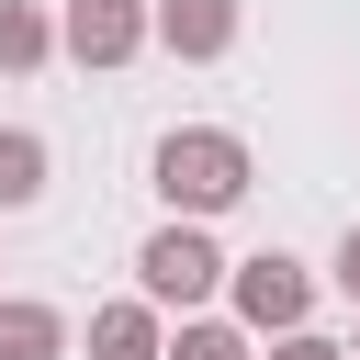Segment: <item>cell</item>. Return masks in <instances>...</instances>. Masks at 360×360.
Here are the masks:
<instances>
[{"instance_id":"3957f363","label":"cell","mask_w":360,"mask_h":360,"mask_svg":"<svg viewBox=\"0 0 360 360\" xmlns=\"http://www.w3.org/2000/svg\"><path fill=\"white\" fill-rule=\"evenodd\" d=\"M225 304H236V326H248V338H281V326H304V315H315V270H304V259H281V248L225 259Z\"/></svg>"},{"instance_id":"ba28073f","label":"cell","mask_w":360,"mask_h":360,"mask_svg":"<svg viewBox=\"0 0 360 360\" xmlns=\"http://www.w3.org/2000/svg\"><path fill=\"white\" fill-rule=\"evenodd\" d=\"M158 360H259V349H248V326H236V315H202V304H191V315L169 326V349H158Z\"/></svg>"},{"instance_id":"5b68a950","label":"cell","mask_w":360,"mask_h":360,"mask_svg":"<svg viewBox=\"0 0 360 360\" xmlns=\"http://www.w3.org/2000/svg\"><path fill=\"white\" fill-rule=\"evenodd\" d=\"M236 22H248V0H146V45H169L180 68H214L236 45Z\"/></svg>"},{"instance_id":"7a4b0ae2","label":"cell","mask_w":360,"mask_h":360,"mask_svg":"<svg viewBox=\"0 0 360 360\" xmlns=\"http://www.w3.org/2000/svg\"><path fill=\"white\" fill-rule=\"evenodd\" d=\"M135 292H146L158 315L214 304V292H225V248H214V225H202V214H169V225L135 248Z\"/></svg>"},{"instance_id":"9c48e42d","label":"cell","mask_w":360,"mask_h":360,"mask_svg":"<svg viewBox=\"0 0 360 360\" xmlns=\"http://www.w3.org/2000/svg\"><path fill=\"white\" fill-rule=\"evenodd\" d=\"M45 202V135L34 124H0V214Z\"/></svg>"},{"instance_id":"52a82bcc","label":"cell","mask_w":360,"mask_h":360,"mask_svg":"<svg viewBox=\"0 0 360 360\" xmlns=\"http://www.w3.org/2000/svg\"><path fill=\"white\" fill-rule=\"evenodd\" d=\"M0 360H68V315L34 292H0Z\"/></svg>"},{"instance_id":"6da1fadb","label":"cell","mask_w":360,"mask_h":360,"mask_svg":"<svg viewBox=\"0 0 360 360\" xmlns=\"http://www.w3.org/2000/svg\"><path fill=\"white\" fill-rule=\"evenodd\" d=\"M146 180H158V202L169 214H236L248 202V180H259V158H248V135L236 124H169L158 135V158H146Z\"/></svg>"},{"instance_id":"30bf717a","label":"cell","mask_w":360,"mask_h":360,"mask_svg":"<svg viewBox=\"0 0 360 360\" xmlns=\"http://www.w3.org/2000/svg\"><path fill=\"white\" fill-rule=\"evenodd\" d=\"M45 56H56V22H45L34 0H0V68L22 79V68H45Z\"/></svg>"},{"instance_id":"277c9868","label":"cell","mask_w":360,"mask_h":360,"mask_svg":"<svg viewBox=\"0 0 360 360\" xmlns=\"http://www.w3.org/2000/svg\"><path fill=\"white\" fill-rule=\"evenodd\" d=\"M56 56H79V68L146 56V0H68V11H56Z\"/></svg>"},{"instance_id":"8992f818","label":"cell","mask_w":360,"mask_h":360,"mask_svg":"<svg viewBox=\"0 0 360 360\" xmlns=\"http://www.w3.org/2000/svg\"><path fill=\"white\" fill-rule=\"evenodd\" d=\"M158 349H169V315H158L146 292H124V304L90 315V360H158Z\"/></svg>"},{"instance_id":"7c38bea8","label":"cell","mask_w":360,"mask_h":360,"mask_svg":"<svg viewBox=\"0 0 360 360\" xmlns=\"http://www.w3.org/2000/svg\"><path fill=\"white\" fill-rule=\"evenodd\" d=\"M326 281H338V292H349V304H360V225H349V236H338V270H326Z\"/></svg>"},{"instance_id":"4fadbf2b","label":"cell","mask_w":360,"mask_h":360,"mask_svg":"<svg viewBox=\"0 0 360 360\" xmlns=\"http://www.w3.org/2000/svg\"><path fill=\"white\" fill-rule=\"evenodd\" d=\"M349 360H360V338H349Z\"/></svg>"},{"instance_id":"8fae6325","label":"cell","mask_w":360,"mask_h":360,"mask_svg":"<svg viewBox=\"0 0 360 360\" xmlns=\"http://www.w3.org/2000/svg\"><path fill=\"white\" fill-rule=\"evenodd\" d=\"M270 360H349V338H315V326H281Z\"/></svg>"}]
</instances>
